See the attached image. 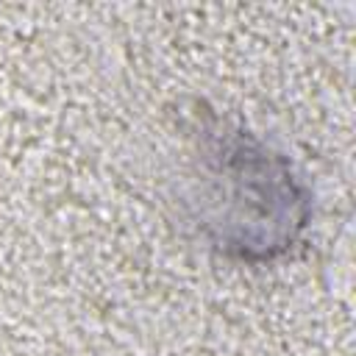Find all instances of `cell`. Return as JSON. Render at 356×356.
I'll return each mask as SVG.
<instances>
[{
  "label": "cell",
  "mask_w": 356,
  "mask_h": 356,
  "mask_svg": "<svg viewBox=\"0 0 356 356\" xmlns=\"http://www.w3.org/2000/svg\"><path fill=\"white\" fill-rule=\"evenodd\" d=\"M186 139L181 197L200 239L234 261L284 256L312 214L309 189L286 156L217 114L197 117Z\"/></svg>",
  "instance_id": "cell-1"
}]
</instances>
